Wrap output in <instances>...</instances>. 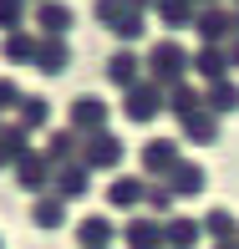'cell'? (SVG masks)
Listing matches in <instances>:
<instances>
[{
  "instance_id": "cell-5",
  "label": "cell",
  "mask_w": 239,
  "mask_h": 249,
  "mask_svg": "<svg viewBox=\"0 0 239 249\" xmlns=\"http://www.w3.org/2000/svg\"><path fill=\"white\" fill-rule=\"evenodd\" d=\"M117 158H122V142H117V138H107V132H97V138L87 142L82 163H87V168H112Z\"/></svg>"
},
{
  "instance_id": "cell-26",
  "label": "cell",
  "mask_w": 239,
  "mask_h": 249,
  "mask_svg": "<svg viewBox=\"0 0 239 249\" xmlns=\"http://www.w3.org/2000/svg\"><path fill=\"white\" fill-rule=\"evenodd\" d=\"M20 153H26L20 148V132H5V138H0V163H16Z\"/></svg>"
},
{
  "instance_id": "cell-4",
  "label": "cell",
  "mask_w": 239,
  "mask_h": 249,
  "mask_svg": "<svg viewBox=\"0 0 239 249\" xmlns=\"http://www.w3.org/2000/svg\"><path fill=\"white\" fill-rule=\"evenodd\" d=\"M158 107H163V87H138V92L128 97V117L132 122H147V117H158Z\"/></svg>"
},
{
  "instance_id": "cell-30",
  "label": "cell",
  "mask_w": 239,
  "mask_h": 249,
  "mask_svg": "<svg viewBox=\"0 0 239 249\" xmlns=\"http://www.w3.org/2000/svg\"><path fill=\"white\" fill-rule=\"evenodd\" d=\"M5 51H10V56H16V61H20V56H31V41H26V36H16V41H10V46H5Z\"/></svg>"
},
{
  "instance_id": "cell-34",
  "label": "cell",
  "mask_w": 239,
  "mask_h": 249,
  "mask_svg": "<svg viewBox=\"0 0 239 249\" xmlns=\"http://www.w3.org/2000/svg\"><path fill=\"white\" fill-rule=\"evenodd\" d=\"M122 5H147V0H122Z\"/></svg>"
},
{
  "instance_id": "cell-22",
  "label": "cell",
  "mask_w": 239,
  "mask_h": 249,
  "mask_svg": "<svg viewBox=\"0 0 239 249\" xmlns=\"http://www.w3.org/2000/svg\"><path fill=\"white\" fill-rule=\"evenodd\" d=\"M158 16L184 26V20H193V0H158Z\"/></svg>"
},
{
  "instance_id": "cell-35",
  "label": "cell",
  "mask_w": 239,
  "mask_h": 249,
  "mask_svg": "<svg viewBox=\"0 0 239 249\" xmlns=\"http://www.w3.org/2000/svg\"><path fill=\"white\" fill-rule=\"evenodd\" d=\"M209 5H214V0H209Z\"/></svg>"
},
{
  "instance_id": "cell-15",
  "label": "cell",
  "mask_w": 239,
  "mask_h": 249,
  "mask_svg": "<svg viewBox=\"0 0 239 249\" xmlns=\"http://www.w3.org/2000/svg\"><path fill=\"white\" fill-rule=\"evenodd\" d=\"M107 76H112V82H117V87H138V56L117 51V56H112V61H107Z\"/></svg>"
},
{
  "instance_id": "cell-8",
  "label": "cell",
  "mask_w": 239,
  "mask_h": 249,
  "mask_svg": "<svg viewBox=\"0 0 239 249\" xmlns=\"http://www.w3.org/2000/svg\"><path fill=\"white\" fill-rule=\"evenodd\" d=\"M203 102H209L214 112H239V87L229 82V76H219V82H209V92H203Z\"/></svg>"
},
{
  "instance_id": "cell-9",
  "label": "cell",
  "mask_w": 239,
  "mask_h": 249,
  "mask_svg": "<svg viewBox=\"0 0 239 249\" xmlns=\"http://www.w3.org/2000/svg\"><path fill=\"white\" fill-rule=\"evenodd\" d=\"M143 163H147V173H158V178H163L168 168L178 163V142H163V138H158V142H147V153H143Z\"/></svg>"
},
{
  "instance_id": "cell-7",
  "label": "cell",
  "mask_w": 239,
  "mask_h": 249,
  "mask_svg": "<svg viewBox=\"0 0 239 249\" xmlns=\"http://www.w3.org/2000/svg\"><path fill=\"white\" fill-rule=\"evenodd\" d=\"M163 178H168L173 194H199V188H203V168H199V163H173Z\"/></svg>"
},
{
  "instance_id": "cell-1",
  "label": "cell",
  "mask_w": 239,
  "mask_h": 249,
  "mask_svg": "<svg viewBox=\"0 0 239 249\" xmlns=\"http://www.w3.org/2000/svg\"><path fill=\"white\" fill-rule=\"evenodd\" d=\"M147 66H153V82H158V87H173L178 76L188 71V51H184V46H173V41H163V46H153Z\"/></svg>"
},
{
  "instance_id": "cell-16",
  "label": "cell",
  "mask_w": 239,
  "mask_h": 249,
  "mask_svg": "<svg viewBox=\"0 0 239 249\" xmlns=\"http://www.w3.org/2000/svg\"><path fill=\"white\" fill-rule=\"evenodd\" d=\"M184 132H188L193 142H214V138H219V122H214L209 112H188V117H184Z\"/></svg>"
},
{
  "instance_id": "cell-31",
  "label": "cell",
  "mask_w": 239,
  "mask_h": 249,
  "mask_svg": "<svg viewBox=\"0 0 239 249\" xmlns=\"http://www.w3.org/2000/svg\"><path fill=\"white\" fill-rule=\"evenodd\" d=\"M20 92H16V82H0V107H5V102H16Z\"/></svg>"
},
{
  "instance_id": "cell-19",
  "label": "cell",
  "mask_w": 239,
  "mask_h": 249,
  "mask_svg": "<svg viewBox=\"0 0 239 249\" xmlns=\"http://www.w3.org/2000/svg\"><path fill=\"white\" fill-rule=\"evenodd\" d=\"M61 198H36V209H31V219L41 224V229H56V224H61Z\"/></svg>"
},
{
  "instance_id": "cell-33",
  "label": "cell",
  "mask_w": 239,
  "mask_h": 249,
  "mask_svg": "<svg viewBox=\"0 0 239 249\" xmlns=\"http://www.w3.org/2000/svg\"><path fill=\"white\" fill-rule=\"evenodd\" d=\"M229 31H234V36H239V10H234V26H229Z\"/></svg>"
},
{
  "instance_id": "cell-18",
  "label": "cell",
  "mask_w": 239,
  "mask_h": 249,
  "mask_svg": "<svg viewBox=\"0 0 239 249\" xmlns=\"http://www.w3.org/2000/svg\"><path fill=\"white\" fill-rule=\"evenodd\" d=\"M36 20L51 31V36H61V31L72 26V10H66V5H41V10H36Z\"/></svg>"
},
{
  "instance_id": "cell-29",
  "label": "cell",
  "mask_w": 239,
  "mask_h": 249,
  "mask_svg": "<svg viewBox=\"0 0 239 249\" xmlns=\"http://www.w3.org/2000/svg\"><path fill=\"white\" fill-rule=\"evenodd\" d=\"M66 153H72V138H66V132H56V138H51V158H66Z\"/></svg>"
},
{
  "instance_id": "cell-25",
  "label": "cell",
  "mask_w": 239,
  "mask_h": 249,
  "mask_svg": "<svg viewBox=\"0 0 239 249\" xmlns=\"http://www.w3.org/2000/svg\"><path fill=\"white\" fill-rule=\"evenodd\" d=\"M112 31H117L122 41H138V36H143V20L132 16V10H122V20H117V26H112Z\"/></svg>"
},
{
  "instance_id": "cell-11",
  "label": "cell",
  "mask_w": 239,
  "mask_h": 249,
  "mask_svg": "<svg viewBox=\"0 0 239 249\" xmlns=\"http://www.w3.org/2000/svg\"><path fill=\"white\" fill-rule=\"evenodd\" d=\"M143 194H147L143 178H117V183L107 188V198L117 203V209H132V203H143Z\"/></svg>"
},
{
  "instance_id": "cell-32",
  "label": "cell",
  "mask_w": 239,
  "mask_h": 249,
  "mask_svg": "<svg viewBox=\"0 0 239 249\" xmlns=\"http://www.w3.org/2000/svg\"><path fill=\"white\" fill-rule=\"evenodd\" d=\"M229 66H239V41H234V46H229Z\"/></svg>"
},
{
  "instance_id": "cell-21",
  "label": "cell",
  "mask_w": 239,
  "mask_h": 249,
  "mask_svg": "<svg viewBox=\"0 0 239 249\" xmlns=\"http://www.w3.org/2000/svg\"><path fill=\"white\" fill-rule=\"evenodd\" d=\"M46 173H51V163L41 153H20V183H41Z\"/></svg>"
},
{
  "instance_id": "cell-24",
  "label": "cell",
  "mask_w": 239,
  "mask_h": 249,
  "mask_svg": "<svg viewBox=\"0 0 239 249\" xmlns=\"http://www.w3.org/2000/svg\"><path fill=\"white\" fill-rule=\"evenodd\" d=\"M20 107H26V112H20V127H41V122H46V102L26 97V102H20Z\"/></svg>"
},
{
  "instance_id": "cell-6",
  "label": "cell",
  "mask_w": 239,
  "mask_h": 249,
  "mask_svg": "<svg viewBox=\"0 0 239 249\" xmlns=\"http://www.w3.org/2000/svg\"><path fill=\"white\" fill-rule=\"evenodd\" d=\"M229 26H234L229 10H199V16H193V31H199L203 41H224V36H229Z\"/></svg>"
},
{
  "instance_id": "cell-12",
  "label": "cell",
  "mask_w": 239,
  "mask_h": 249,
  "mask_svg": "<svg viewBox=\"0 0 239 249\" xmlns=\"http://www.w3.org/2000/svg\"><path fill=\"white\" fill-rule=\"evenodd\" d=\"M36 71H46V76H56V71H66V46H61V36H51L46 46L36 51Z\"/></svg>"
},
{
  "instance_id": "cell-13",
  "label": "cell",
  "mask_w": 239,
  "mask_h": 249,
  "mask_svg": "<svg viewBox=\"0 0 239 249\" xmlns=\"http://www.w3.org/2000/svg\"><path fill=\"white\" fill-rule=\"evenodd\" d=\"M107 239H112V224H107V219H87V224H76V244H82V249H102Z\"/></svg>"
},
{
  "instance_id": "cell-23",
  "label": "cell",
  "mask_w": 239,
  "mask_h": 249,
  "mask_svg": "<svg viewBox=\"0 0 239 249\" xmlns=\"http://www.w3.org/2000/svg\"><path fill=\"white\" fill-rule=\"evenodd\" d=\"M87 173H92V168H66V178H61V198H76V194H87Z\"/></svg>"
},
{
  "instance_id": "cell-10",
  "label": "cell",
  "mask_w": 239,
  "mask_h": 249,
  "mask_svg": "<svg viewBox=\"0 0 239 249\" xmlns=\"http://www.w3.org/2000/svg\"><path fill=\"white\" fill-rule=\"evenodd\" d=\"M158 244H163V224H153V219L128 224V249H158Z\"/></svg>"
},
{
  "instance_id": "cell-14",
  "label": "cell",
  "mask_w": 239,
  "mask_h": 249,
  "mask_svg": "<svg viewBox=\"0 0 239 249\" xmlns=\"http://www.w3.org/2000/svg\"><path fill=\"white\" fill-rule=\"evenodd\" d=\"M199 224H193V219H173V224H168V229H163V239L168 244H173V249H193V244H199Z\"/></svg>"
},
{
  "instance_id": "cell-28",
  "label": "cell",
  "mask_w": 239,
  "mask_h": 249,
  "mask_svg": "<svg viewBox=\"0 0 239 249\" xmlns=\"http://www.w3.org/2000/svg\"><path fill=\"white\" fill-rule=\"evenodd\" d=\"M20 20V0H0V26H16Z\"/></svg>"
},
{
  "instance_id": "cell-17",
  "label": "cell",
  "mask_w": 239,
  "mask_h": 249,
  "mask_svg": "<svg viewBox=\"0 0 239 249\" xmlns=\"http://www.w3.org/2000/svg\"><path fill=\"white\" fill-rule=\"evenodd\" d=\"M199 229H203V234H209V239H229V234L239 229V224H234V213H229V209H214V213H209V219H203V224H199Z\"/></svg>"
},
{
  "instance_id": "cell-2",
  "label": "cell",
  "mask_w": 239,
  "mask_h": 249,
  "mask_svg": "<svg viewBox=\"0 0 239 249\" xmlns=\"http://www.w3.org/2000/svg\"><path fill=\"white\" fill-rule=\"evenodd\" d=\"M188 66L203 76V82H219V76H229V56L214 46V41H209V46H203L199 56H188Z\"/></svg>"
},
{
  "instance_id": "cell-3",
  "label": "cell",
  "mask_w": 239,
  "mask_h": 249,
  "mask_svg": "<svg viewBox=\"0 0 239 249\" xmlns=\"http://www.w3.org/2000/svg\"><path fill=\"white\" fill-rule=\"evenodd\" d=\"M102 122H107V107H102L97 97H76V102H72V127H82V132H102Z\"/></svg>"
},
{
  "instance_id": "cell-20",
  "label": "cell",
  "mask_w": 239,
  "mask_h": 249,
  "mask_svg": "<svg viewBox=\"0 0 239 249\" xmlns=\"http://www.w3.org/2000/svg\"><path fill=\"white\" fill-rule=\"evenodd\" d=\"M163 97L173 102V112H178V117L199 112V92H193V87H163Z\"/></svg>"
},
{
  "instance_id": "cell-27",
  "label": "cell",
  "mask_w": 239,
  "mask_h": 249,
  "mask_svg": "<svg viewBox=\"0 0 239 249\" xmlns=\"http://www.w3.org/2000/svg\"><path fill=\"white\" fill-rule=\"evenodd\" d=\"M97 16L107 20V26H117L122 20V0H97Z\"/></svg>"
}]
</instances>
